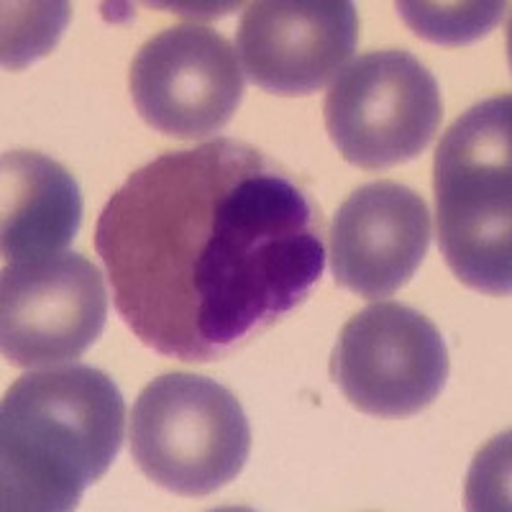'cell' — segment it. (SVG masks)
I'll use <instances>...</instances> for the list:
<instances>
[{"mask_svg": "<svg viewBox=\"0 0 512 512\" xmlns=\"http://www.w3.org/2000/svg\"><path fill=\"white\" fill-rule=\"evenodd\" d=\"M331 377L361 413L410 418L441 395L448 379L446 341L433 320L408 305H369L338 336Z\"/></svg>", "mask_w": 512, "mask_h": 512, "instance_id": "6", "label": "cell"}, {"mask_svg": "<svg viewBox=\"0 0 512 512\" xmlns=\"http://www.w3.org/2000/svg\"><path fill=\"white\" fill-rule=\"evenodd\" d=\"M431 244V213L400 182L364 185L331 223V269L341 287L367 300L395 295L413 280Z\"/></svg>", "mask_w": 512, "mask_h": 512, "instance_id": "10", "label": "cell"}, {"mask_svg": "<svg viewBox=\"0 0 512 512\" xmlns=\"http://www.w3.org/2000/svg\"><path fill=\"white\" fill-rule=\"evenodd\" d=\"M136 111L159 134L203 139L231 121L244 98V72L231 41L216 29L182 24L159 31L128 72Z\"/></svg>", "mask_w": 512, "mask_h": 512, "instance_id": "8", "label": "cell"}, {"mask_svg": "<svg viewBox=\"0 0 512 512\" xmlns=\"http://www.w3.org/2000/svg\"><path fill=\"white\" fill-rule=\"evenodd\" d=\"M356 39L359 16L349 0H262L246 8L236 49L262 90L310 95L344 67Z\"/></svg>", "mask_w": 512, "mask_h": 512, "instance_id": "9", "label": "cell"}, {"mask_svg": "<svg viewBox=\"0 0 512 512\" xmlns=\"http://www.w3.org/2000/svg\"><path fill=\"white\" fill-rule=\"evenodd\" d=\"M251 428L228 387L200 374H162L131 410V456L146 479L182 497L213 495L249 461Z\"/></svg>", "mask_w": 512, "mask_h": 512, "instance_id": "4", "label": "cell"}, {"mask_svg": "<svg viewBox=\"0 0 512 512\" xmlns=\"http://www.w3.org/2000/svg\"><path fill=\"white\" fill-rule=\"evenodd\" d=\"M0 167V246L6 264L67 249L82 221V195L75 177L59 162L36 152H6Z\"/></svg>", "mask_w": 512, "mask_h": 512, "instance_id": "11", "label": "cell"}, {"mask_svg": "<svg viewBox=\"0 0 512 512\" xmlns=\"http://www.w3.org/2000/svg\"><path fill=\"white\" fill-rule=\"evenodd\" d=\"M126 405L88 364L29 372L0 405V502L6 512L75 510L121 451Z\"/></svg>", "mask_w": 512, "mask_h": 512, "instance_id": "2", "label": "cell"}, {"mask_svg": "<svg viewBox=\"0 0 512 512\" xmlns=\"http://www.w3.org/2000/svg\"><path fill=\"white\" fill-rule=\"evenodd\" d=\"M507 3H397L405 24L433 44L461 47L500 24Z\"/></svg>", "mask_w": 512, "mask_h": 512, "instance_id": "12", "label": "cell"}, {"mask_svg": "<svg viewBox=\"0 0 512 512\" xmlns=\"http://www.w3.org/2000/svg\"><path fill=\"white\" fill-rule=\"evenodd\" d=\"M108 292L82 254L6 264L0 280V349L13 367H57L80 359L100 338Z\"/></svg>", "mask_w": 512, "mask_h": 512, "instance_id": "7", "label": "cell"}, {"mask_svg": "<svg viewBox=\"0 0 512 512\" xmlns=\"http://www.w3.org/2000/svg\"><path fill=\"white\" fill-rule=\"evenodd\" d=\"M95 249L141 344L205 364L305 303L326 269V228L292 172L216 139L136 169L105 203Z\"/></svg>", "mask_w": 512, "mask_h": 512, "instance_id": "1", "label": "cell"}, {"mask_svg": "<svg viewBox=\"0 0 512 512\" xmlns=\"http://www.w3.org/2000/svg\"><path fill=\"white\" fill-rule=\"evenodd\" d=\"M326 128L341 157L361 169L410 162L431 144L443 103L433 72L402 49L369 52L338 72Z\"/></svg>", "mask_w": 512, "mask_h": 512, "instance_id": "5", "label": "cell"}, {"mask_svg": "<svg viewBox=\"0 0 512 512\" xmlns=\"http://www.w3.org/2000/svg\"><path fill=\"white\" fill-rule=\"evenodd\" d=\"M512 100L472 105L443 134L433 164L438 244L451 272L477 292L512 290Z\"/></svg>", "mask_w": 512, "mask_h": 512, "instance_id": "3", "label": "cell"}]
</instances>
